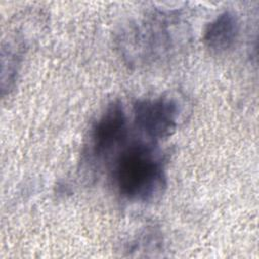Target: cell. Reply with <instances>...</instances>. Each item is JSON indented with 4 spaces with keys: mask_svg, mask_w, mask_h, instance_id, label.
<instances>
[{
    "mask_svg": "<svg viewBox=\"0 0 259 259\" xmlns=\"http://www.w3.org/2000/svg\"><path fill=\"white\" fill-rule=\"evenodd\" d=\"M179 31L183 27L177 11L156 9L122 26L118 50L130 65L154 64L174 52Z\"/></svg>",
    "mask_w": 259,
    "mask_h": 259,
    "instance_id": "6da1fadb",
    "label": "cell"
},
{
    "mask_svg": "<svg viewBox=\"0 0 259 259\" xmlns=\"http://www.w3.org/2000/svg\"><path fill=\"white\" fill-rule=\"evenodd\" d=\"M111 175L119 195L132 202H153L167 186L164 160L151 143L137 142L120 151Z\"/></svg>",
    "mask_w": 259,
    "mask_h": 259,
    "instance_id": "7a4b0ae2",
    "label": "cell"
},
{
    "mask_svg": "<svg viewBox=\"0 0 259 259\" xmlns=\"http://www.w3.org/2000/svg\"><path fill=\"white\" fill-rule=\"evenodd\" d=\"M127 137V118L120 102L109 103L91 124L81 164L83 170L95 174L124 144Z\"/></svg>",
    "mask_w": 259,
    "mask_h": 259,
    "instance_id": "3957f363",
    "label": "cell"
},
{
    "mask_svg": "<svg viewBox=\"0 0 259 259\" xmlns=\"http://www.w3.org/2000/svg\"><path fill=\"white\" fill-rule=\"evenodd\" d=\"M134 121L152 142L170 137L179 117V106L170 97L145 98L134 104Z\"/></svg>",
    "mask_w": 259,
    "mask_h": 259,
    "instance_id": "277c9868",
    "label": "cell"
},
{
    "mask_svg": "<svg viewBox=\"0 0 259 259\" xmlns=\"http://www.w3.org/2000/svg\"><path fill=\"white\" fill-rule=\"evenodd\" d=\"M241 24L233 11L226 10L212 19L204 28L203 42L214 54H225L235 48L240 36Z\"/></svg>",
    "mask_w": 259,
    "mask_h": 259,
    "instance_id": "5b68a950",
    "label": "cell"
}]
</instances>
